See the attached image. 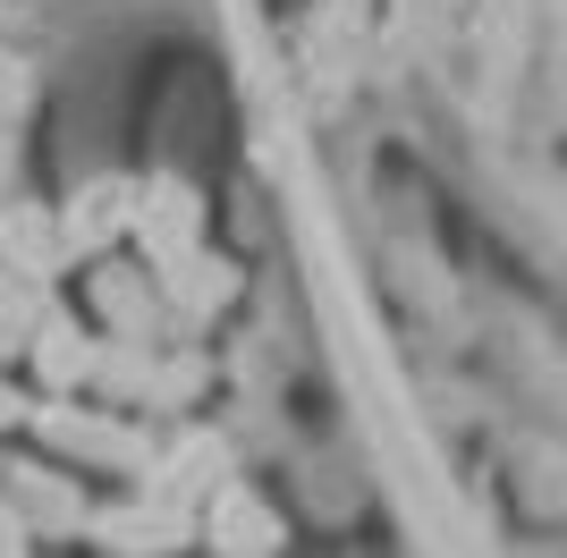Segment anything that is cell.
<instances>
[{
  "label": "cell",
  "mask_w": 567,
  "mask_h": 558,
  "mask_svg": "<svg viewBox=\"0 0 567 558\" xmlns=\"http://www.w3.org/2000/svg\"><path fill=\"white\" fill-rule=\"evenodd\" d=\"M195 220H204V204H195L178 178H162L153 195H144V220H136V229H144V255L178 271V262L195 255Z\"/></svg>",
  "instance_id": "6da1fadb"
},
{
  "label": "cell",
  "mask_w": 567,
  "mask_h": 558,
  "mask_svg": "<svg viewBox=\"0 0 567 558\" xmlns=\"http://www.w3.org/2000/svg\"><path fill=\"white\" fill-rule=\"evenodd\" d=\"M60 246H69V237L51 229V211H34V204H18L9 220H0V255L18 262V271H51V262H60Z\"/></svg>",
  "instance_id": "7a4b0ae2"
},
{
  "label": "cell",
  "mask_w": 567,
  "mask_h": 558,
  "mask_svg": "<svg viewBox=\"0 0 567 558\" xmlns=\"http://www.w3.org/2000/svg\"><path fill=\"white\" fill-rule=\"evenodd\" d=\"M213 541H220V550H271V541H280V516L255 508L246 490H229V499H220V516H213Z\"/></svg>",
  "instance_id": "3957f363"
},
{
  "label": "cell",
  "mask_w": 567,
  "mask_h": 558,
  "mask_svg": "<svg viewBox=\"0 0 567 558\" xmlns=\"http://www.w3.org/2000/svg\"><path fill=\"white\" fill-rule=\"evenodd\" d=\"M43 372H51V381H85V330L43 322Z\"/></svg>",
  "instance_id": "277c9868"
},
{
  "label": "cell",
  "mask_w": 567,
  "mask_h": 558,
  "mask_svg": "<svg viewBox=\"0 0 567 558\" xmlns=\"http://www.w3.org/2000/svg\"><path fill=\"white\" fill-rule=\"evenodd\" d=\"M0 169H9V136H0Z\"/></svg>",
  "instance_id": "5b68a950"
}]
</instances>
